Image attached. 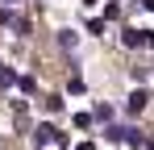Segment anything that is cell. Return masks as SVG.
<instances>
[{
    "label": "cell",
    "instance_id": "6da1fadb",
    "mask_svg": "<svg viewBox=\"0 0 154 150\" xmlns=\"http://www.w3.org/2000/svg\"><path fill=\"white\" fill-rule=\"evenodd\" d=\"M33 138H38V146H54V142H63L67 146V138L58 133V125H50V121H42L38 129H33Z\"/></svg>",
    "mask_w": 154,
    "mask_h": 150
},
{
    "label": "cell",
    "instance_id": "7a4b0ae2",
    "mask_svg": "<svg viewBox=\"0 0 154 150\" xmlns=\"http://www.w3.org/2000/svg\"><path fill=\"white\" fill-rule=\"evenodd\" d=\"M121 42L133 50V46H150L154 38H150V29H125V38H121Z\"/></svg>",
    "mask_w": 154,
    "mask_h": 150
},
{
    "label": "cell",
    "instance_id": "3957f363",
    "mask_svg": "<svg viewBox=\"0 0 154 150\" xmlns=\"http://www.w3.org/2000/svg\"><path fill=\"white\" fill-rule=\"evenodd\" d=\"M0 25L17 29V33H29V21H25V17H17V13H8V8H0Z\"/></svg>",
    "mask_w": 154,
    "mask_h": 150
},
{
    "label": "cell",
    "instance_id": "277c9868",
    "mask_svg": "<svg viewBox=\"0 0 154 150\" xmlns=\"http://www.w3.org/2000/svg\"><path fill=\"white\" fill-rule=\"evenodd\" d=\"M146 100H150V92H146V88H133V92H129V100H125V108H129V113H142V108H146Z\"/></svg>",
    "mask_w": 154,
    "mask_h": 150
},
{
    "label": "cell",
    "instance_id": "5b68a950",
    "mask_svg": "<svg viewBox=\"0 0 154 150\" xmlns=\"http://www.w3.org/2000/svg\"><path fill=\"white\" fill-rule=\"evenodd\" d=\"M8 83H21V79H17L13 67H4V63H0V88H8Z\"/></svg>",
    "mask_w": 154,
    "mask_h": 150
},
{
    "label": "cell",
    "instance_id": "8992f818",
    "mask_svg": "<svg viewBox=\"0 0 154 150\" xmlns=\"http://www.w3.org/2000/svg\"><path fill=\"white\" fill-rule=\"evenodd\" d=\"M125 142L129 146H146V133L142 129H125Z\"/></svg>",
    "mask_w": 154,
    "mask_h": 150
},
{
    "label": "cell",
    "instance_id": "52a82bcc",
    "mask_svg": "<svg viewBox=\"0 0 154 150\" xmlns=\"http://www.w3.org/2000/svg\"><path fill=\"white\" fill-rule=\"evenodd\" d=\"M21 92H25V96L38 92V79H33V75H21Z\"/></svg>",
    "mask_w": 154,
    "mask_h": 150
},
{
    "label": "cell",
    "instance_id": "ba28073f",
    "mask_svg": "<svg viewBox=\"0 0 154 150\" xmlns=\"http://www.w3.org/2000/svg\"><path fill=\"white\" fill-rule=\"evenodd\" d=\"M42 104H46V113H58V108H63V96H46Z\"/></svg>",
    "mask_w": 154,
    "mask_h": 150
},
{
    "label": "cell",
    "instance_id": "9c48e42d",
    "mask_svg": "<svg viewBox=\"0 0 154 150\" xmlns=\"http://www.w3.org/2000/svg\"><path fill=\"white\" fill-rule=\"evenodd\" d=\"M4 4H13V0H4Z\"/></svg>",
    "mask_w": 154,
    "mask_h": 150
}]
</instances>
